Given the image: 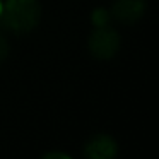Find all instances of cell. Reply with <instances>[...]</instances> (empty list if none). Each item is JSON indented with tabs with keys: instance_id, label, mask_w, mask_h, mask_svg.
Returning a JSON list of instances; mask_svg holds the SVG:
<instances>
[{
	"instance_id": "5b68a950",
	"label": "cell",
	"mask_w": 159,
	"mask_h": 159,
	"mask_svg": "<svg viewBox=\"0 0 159 159\" xmlns=\"http://www.w3.org/2000/svg\"><path fill=\"white\" fill-rule=\"evenodd\" d=\"M108 21H110V14H108L104 9H96L93 12V22L101 28V26H108Z\"/></svg>"
},
{
	"instance_id": "277c9868",
	"label": "cell",
	"mask_w": 159,
	"mask_h": 159,
	"mask_svg": "<svg viewBox=\"0 0 159 159\" xmlns=\"http://www.w3.org/2000/svg\"><path fill=\"white\" fill-rule=\"evenodd\" d=\"M84 152L91 159H111L116 156L118 145L108 135H96L86 144Z\"/></svg>"
},
{
	"instance_id": "8992f818",
	"label": "cell",
	"mask_w": 159,
	"mask_h": 159,
	"mask_svg": "<svg viewBox=\"0 0 159 159\" xmlns=\"http://www.w3.org/2000/svg\"><path fill=\"white\" fill-rule=\"evenodd\" d=\"M7 55H9V43H7V39H5V36H4V26H2V22H0V62L5 60Z\"/></svg>"
},
{
	"instance_id": "52a82bcc",
	"label": "cell",
	"mask_w": 159,
	"mask_h": 159,
	"mask_svg": "<svg viewBox=\"0 0 159 159\" xmlns=\"http://www.w3.org/2000/svg\"><path fill=\"white\" fill-rule=\"evenodd\" d=\"M45 157H63V159H69V156L67 154H53L52 152V154H46Z\"/></svg>"
},
{
	"instance_id": "6da1fadb",
	"label": "cell",
	"mask_w": 159,
	"mask_h": 159,
	"mask_svg": "<svg viewBox=\"0 0 159 159\" xmlns=\"http://www.w3.org/2000/svg\"><path fill=\"white\" fill-rule=\"evenodd\" d=\"M38 0H7L2 7L0 22L4 29H11L16 34H26L38 26L39 21Z\"/></svg>"
},
{
	"instance_id": "3957f363",
	"label": "cell",
	"mask_w": 159,
	"mask_h": 159,
	"mask_svg": "<svg viewBox=\"0 0 159 159\" xmlns=\"http://www.w3.org/2000/svg\"><path fill=\"white\" fill-rule=\"evenodd\" d=\"M145 11V0H115L113 16L123 24H134Z\"/></svg>"
},
{
	"instance_id": "ba28073f",
	"label": "cell",
	"mask_w": 159,
	"mask_h": 159,
	"mask_svg": "<svg viewBox=\"0 0 159 159\" xmlns=\"http://www.w3.org/2000/svg\"><path fill=\"white\" fill-rule=\"evenodd\" d=\"M2 7H4V4H2V0H0V14H2Z\"/></svg>"
},
{
	"instance_id": "7a4b0ae2",
	"label": "cell",
	"mask_w": 159,
	"mask_h": 159,
	"mask_svg": "<svg viewBox=\"0 0 159 159\" xmlns=\"http://www.w3.org/2000/svg\"><path fill=\"white\" fill-rule=\"evenodd\" d=\"M120 46V36L115 29L108 28V26H101L93 33L89 38V50L96 58L106 60L111 58L115 53L118 52Z\"/></svg>"
}]
</instances>
